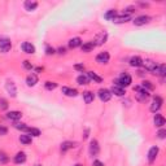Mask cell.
<instances>
[{"label": "cell", "instance_id": "cell-37", "mask_svg": "<svg viewBox=\"0 0 166 166\" xmlns=\"http://www.w3.org/2000/svg\"><path fill=\"white\" fill-rule=\"evenodd\" d=\"M44 86H46V88H47V90L52 91V90H55V88L57 87V83H55V82H46Z\"/></svg>", "mask_w": 166, "mask_h": 166}, {"label": "cell", "instance_id": "cell-23", "mask_svg": "<svg viewBox=\"0 0 166 166\" xmlns=\"http://www.w3.org/2000/svg\"><path fill=\"white\" fill-rule=\"evenodd\" d=\"M82 46V39L81 38H71L70 40H69V47L70 48H78V47H81Z\"/></svg>", "mask_w": 166, "mask_h": 166}, {"label": "cell", "instance_id": "cell-3", "mask_svg": "<svg viewBox=\"0 0 166 166\" xmlns=\"http://www.w3.org/2000/svg\"><path fill=\"white\" fill-rule=\"evenodd\" d=\"M12 48V42L8 38H0V52L7 53Z\"/></svg>", "mask_w": 166, "mask_h": 166}, {"label": "cell", "instance_id": "cell-29", "mask_svg": "<svg viewBox=\"0 0 166 166\" xmlns=\"http://www.w3.org/2000/svg\"><path fill=\"white\" fill-rule=\"evenodd\" d=\"M20 141L22 143V144H25V146H27V144H31L33 139H31V136H30V135L24 134V135H21V136H20Z\"/></svg>", "mask_w": 166, "mask_h": 166}, {"label": "cell", "instance_id": "cell-44", "mask_svg": "<svg viewBox=\"0 0 166 166\" xmlns=\"http://www.w3.org/2000/svg\"><path fill=\"white\" fill-rule=\"evenodd\" d=\"M57 51H59V53H60V55H64L65 52H66V49H65L64 47H60L59 49H57Z\"/></svg>", "mask_w": 166, "mask_h": 166}, {"label": "cell", "instance_id": "cell-28", "mask_svg": "<svg viewBox=\"0 0 166 166\" xmlns=\"http://www.w3.org/2000/svg\"><path fill=\"white\" fill-rule=\"evenodd\" d=\"M156 75H160V77H165L166 75V66L165 64H158L157 70H156Z\"/></svg>", "mask_w": 166, "mask_h": 166}, {"label": "cell", "instance_id": "cell-43", "mask_svg": "<svg viewBox=\"0 0 166 166\" xmlns=\"http://www.w3.org/2000/svg\"><path fill=\"white\" fill-rule=\"evenodd\" d=\"M93 166H104V164L101 161H99V160H95L93 161Z\"/></svg>", "mask_w": 166, "mask_h": 166}, {"label": "cell", "instance_id": "cell-30", "mask_svg": "<svg viewBox=\"0 0 166 166\" xmlns=\"http://www.w3.org/2000/svg\"><path fill=\"white\" fill-rule=\"evenodd\" d=\"M115 16H117V12H115L114 9H110V11H108V12L104 14V18L108 20V21H113Z\"/></svg>", "mask_w": 166, "mask_h": 166}, {"label": "cell", "instance_id": "cell-15", "mask_svg": "<svg viewBox=\"0 0 166 166\" xmlns=\"http://www.w3.org/2000/svg\"><path fill=\"white\" fill-rule=\"evenodd\" d=\"M153 122H155V125H156L157 127H164L165 123H166V121H165V118H164V115H162V114H158V113L155 114Z\"/></svg>", "mask_w": 166, "mask_h": 166}, {"label": "cell", "instance_id": "cell-33", "mask_svg": "<svg viewBox=\"0 0 166 166\" xmlns=\"http://www.w3.org/2000/svg\"><path fill=\"white\" fill-rule=\"evenodd\" d=\"M27 132L30 134V136H39L40 135V130L39 128H35V127H29L27 128Z\"/></svg>", "mask_w": 166, "mask_h": 166}, {"label": "cell", "instance_id": "cell-8", "mask_svg": "<svg viewBox=\"0 0 166 166\" xmlns=\"http://www.w3.org/2000/svg\"><path fill=\"white\" fill-rule=\"evenodd\" d=\"M5 88H7V91H8V93H9L12 97H16L17 96V87H16V83H14V82L7 81Z\"/></svg>", "mask_w": 166, "mask_h": 166}, {"label": "cell", "instance_id": "cell-35", "mask_svg": "<svg viewBox=\"0 0 166 166\" xmlns=\"http://www.w3.org/2000/svg\"><path fill=\"white\" fill-rule=\"evenodd\" d=\"M14 128H17V130H21V131H27V126L25 123H20V122H14Z\"/></svg>", "mask_w": 166, "mask_h": 166}, {"label": "cell", "instance_id": "cell-27", "mask_svg": "<svg viewBox=\"0 0 166 166\" xmlns=\"http://www.w3.org/2000/svg\"><path fill=\"white\" fill-rule=\"evenodd\" d=\"M24 7H25L26 11H34V9H37L38 3L37 2H31V0H27V2H25Z\"/></svg>", "mask_w": 166, "mask_h": 166}, {"label": "cell", "instance_id": "cell-39", "mask_svg": "<svg viewBox=\"0 0 166 166\" xmlns=\"http://www.w3.org/2000/svg\"><path fill=\"white\" fill-rule=\"evenodd\" d=\"M7 132H8V128H7L5 126H3V125H0V136L7 135Z\"/></svg>", "mask_w": 166, "mask_h": 166}, {"label": "cell", "instance_id": "cell-5", "mask_svg": "<svg viewBox=\"0 0 166 166\" xmlns=\"http://www.w3.org/2000/svg\"><path fill=\"white\" fill-rule=\"evenodd\" d=\"M143 66L146 68V70H148V71H150V73H156V70H157V66H158V64L157 62H155L153 60H149V59H147V60H143Z\"/></svg>", "mask_w": 166, "mask_h": 166}, {"label": "cell", "instance_id": "cell-40", "mask_svg": "<svg viewBox=\"0 0 166 166\" xmlns=\"http://www.w3.org/2000/svg\"><path fill=\"white\" fill-rule=\"evenodd\" d=\"M74 69L78 70V71H83L84 70V65L83 64H77V65H74Z\"/></svg>", "mask_w": 166, "mask_h": 166}, {"label": "cell", "instance_id": "cell-25", "mask_svg": "<svg viewBox=\"0 0 166 166\" xmlns=\"http://www.w3.org/2000/svg\"><path fill=\"white\" fill-rule=\"evenodd\" d=\"M74 147H75V143H73V141H64L61 144V152L65 153V152H68L69 149H73Z\"/></svg>", "mask_w": 166, "mask_h": 166}, {"label": "cell", "instance_id": "cell-20", "mask_svg": "<svg viewBox=\"0 0 166 166\" xmlns=\"http://www.w3.org/2000/svg\"><path fill=\"white\" fill-rule=\"evenodd\" d=\"M130 65L134 68H140V66H143V60L139 56H134L130 59Z\"/></svg>", "mask_w": 166, "mask_h": 166}, {"label": "cell", "instance_id": "cell-10", "mask_svg": "<svg viewBox=\"0 0 166 166\" xmlns=\"http://www.w3.org/2000/svg\"><path fill=\"white\" fill-rule=\"evenodd\" d=\"M158 152H160V148L158 147H152L148 150V162L149 164H153L156 157L158 156Z\"/></svg>", "mask_w": 166, "mask_h": 166}, {"label": "cell", "instance_id": "cell-6", "mask_svg": "<svg viewBox=\"0 0 166 166\" xmlns=\"http://www.w3.org/2000/svg\"><path fill=\"white\" fill-rule=\"evenodd\" d=\"M97 95H99V99L101 100V101L106 103V101H109L110 97H112V92L109 90H105V88H101L99 92H97Z\"/></svg>", "mask_w": 166, "mask_h": 166}, {"label": "cell", "instance_id": "cell-17", "mask_svg": "<svg viewBox=\"0 0 166 166\" xmlns=\"http://www.w3.org/2000/svg\"><path fill=\"white\" fill-rule=\"evenodd\" d=\"M96 47V44H95V42L93 40H91V42H87V43H83V44L81 46V48H82V52H91L93 48Z\"/></svg>", "mask_w": 166, "mask_h": 166}, {"label": "cell", "instance_id": "cell-46", "mask_svg": "<svg viewBox=\"0 0 166 166\" xmlns=\"http://www.w3.org/2000/svg\"><path fill=\"white\" fill-rule=\"evenodd\" d=\"M34 166H42V165H39V164H38V165H34Z\"/></svg>", "mask_w": 166, "mask_h": 166}, {"label": "cell", "instance_id": "cell-26", "mask_svg": "<svg viewBox=\"0 0 166 166\" xmlns=\"http://www.w3.org/2000/svg\"><path fill=\"white\" fill-rule=\"evenodd\" d=\"M87 77H88L90 81H93V82H96V83H101V82H103V78L99 77L96 73H93V71H88V73H87Z\"/></svg>", "mask_w": 166, "mask_h": 166}, {"label": "cell", "instance_id": "cell-12", "mask_svg": "<svg viewBox=\"0 0 166 166\" xmlns=\"http://www.w3.org/2000/svg\"><path fill=\"white\" fill-rule=\"evenodd\" d=\"M21 48H22V51L25 53H29V55H33L35 53V47L34 44H31V43H29V42H25L21 44Z\"/></svg>", "mask_w": 166, "mask_h": 166}, {"label": "cell", "instance_id": "cell-11", "mask_svg": "<svg viewBox=\"0 0 166 166\" xmlns=\"http://www.w3.org/2000/svg\"><path fill=\"white\" fill-rule=\"evenodd\" d=\"M109 59H110V56L108 52H100L97 56H96V62L99 64H108L109 62Z\"/></svg>", "mask_w": 166, "mask_h": 166}, {"label": "cell", "instance_id": "cell-9", "mask_svg": "<svg viewBox=\"0 0 166 166\" xmlns=\"http://www.w3.org/2000/svg\"><path fill=\"white\" fill-rule=\"evenodd\" d=\"M100 152V147H99V143L96 139H92L90 141V155L91 156H97Z\"/></svg>", "mask_w": 166, "mask_h": 166}, {"label": "cell", "instance_id": "cell-19", "mask_svg": "<svg viewBox=\"0 0 166 166\" xmlns=\"http://www.w3.org/2000/svg\"><path fill=\"white\" fill-rule=\"evenodd\" d=\"M130 17L128 14H121V16H115L114 17V20H113V22L114 24H125V22H127V21H130Z\"/></svg>", "mask_w": 166, "mask_h": 166}, {"label": "cell", "instance_id": "cell-4", "mask_svg": "<svg viewBox=\"0 0 166 166\" xmlns=\"http://www.w3.org/2000/svg\"><path fill=\"white\" fill-rule=\"evenodd\" d=\"M162 103H164V100L160 97V96H155L153 97V101L152 104H150V112H153V113H157L158 110L161 109V106H162Z\"/></svg>", "mask_w": 166, "mask_h": 166}, {"label": "cell", "instance_id": "cell-7", "mask_svg": "<svg viewBox=\"0 0 166 166\" xmlns=\"http://www.w3.org/2000/svg\"><path fill=\"white\" fill-rule=\"evenodd\" d=\"M150 21V18L148 16H146V14H143V16H138V17H135L134 18V25L135 26H143V25H147L148 22Z\"/></svg>", "mask_w": 166, "mask_h": 166}, {"label": "cell", "instance_id": "cell-2", "mask_svg": "<svg viewBox=\"0 0 166 166\" xmlns=\"http://www.w3.org/2000/svg\"><path fill=\"white\" fill-rule=\"evenodd\" d=\"M135 96L139 101H147L149 99V92L147 90H144L141 86H138V87L135 88Z\"/></svg>", "mask_w": 166, "mask_h": 166}, {"label": "cell", "instance_id": "cell-24", "mask_svg": "<svg viewBox=\"0 0 166 166\" xmlns=\"http://www.w3.org/2000/svg\"><path fill=\"white\" fill-rule=\"evenodd\" d=\"M93 99H95V95H93V92L91 91H86L83 92V100L86 104H91L93 101Z\"/></svg>", "mask_w": 166, "mask_h": 166}, {"label": "cell", "instance_id": "cell-22", "mask_svg": "<svg viewBox=\"0 0 166 166\" xmlns=\"http://www.w3.org/2000/svg\"><path fill=\"white\" fill-rule=\"evenodd\" d=\"M110 92H112V95H113V93H114V95H115V96H123V95H125V93H126L125 88H122V87H119V86H115V84H113V87H112Z\"/></svg>", "mask_w": 166, "mask_h": 166}, {"label": "cell", "instance_id": "cell-13", "mask_svg": "<svg viewBox=\"0 0 166 166\" xmlns=\"http://www.w3.org/2000/svg\"><path fill=\"white\" fill-rule=\"evenodd\" d=\"M26 83H27L29 87H34V86L38 83V75L35 74V73L29 74L27 78H26Z\"/></svg>", "mask_w": 166, "mask_h": 166}, {"label": "cell", "instance_id": "cell-1", "mask_svg": "<svg viewBox=\"0 0 166 166\" xmlns=\"http://www.w3.org/2000/svg\"><path fill=\"white\" fill-rule=\"evenodd\" d=\"M131 82H132L131 75L127 74V73H122V74L118 77L117 81L114 82V84H115V86H119V87H122V88H125V87H128V86L131 84Z\"/></svg>", "mask_w": 166, "mask_h": 166}, {"label": "cell", "instance_id": "cell-31", "mask_svg": "<svg viewBox=\"0 0 166 166\" xmlns=\"http://www.w3.org/2000/svg\"><path fill=\"white\" fill-rule=\"evenodd\" d=\"M141 87H143L144 90H147V91L149 92V91H153L155 86L152 84V82H149V81H143V83H141Z\"/></svg>", "mask_w": 166, "mask_h": 166}, {"label": "cell", "instance_id": "cell-21", "mask_svg": "<svg viewBox=\"0 0 166 166\" xmlns=\"http://www.w3.org/2000/svg\"><path fill=\"white\" fill-rule=\"evenodd\" d=\"M26 153L25 152H18L16 156H14V158H13V161H14V164H24L25 161H26Z\"/></svg>", "mask_w": 166, "mask_h": 166}, {"label": "cell", "instance_id": "cell-36", "mask_svg": "<svg viewBox=\"0 0 166 166\" xmlns=\"http://www.w3.org/2000/svg\"><path fill=\"white\" fill-rule=\"evenodd\" d=\"M8 109V101H7L5 99H0V110H5Z\"/></svg>", "mask_w": 166, "mask_h": 166}, {"label": "cell", "instance_id": "cell-14", "mask_svg": "<svg viewBox=\"0 0 166 166\" xmlns=\"http://www.w3.org/2000/svg\"><path fill=\"white\" fill-rule=\"evenodd\" d=\"M21 117H22V113L18 112V110H11V112L7 113V118L11 119V121H16L17 122Z\"/></svg>", "mask_w": 166, "mask_h": 166}, {"label": "cell", "instance_id": "cell-41", "mask_svg": "<svg viewBox=\"0 0 166 166\" xmlns=\"http://www.w3.org/2000/svg\"><path fill=\"white\" fill-rule=\"evenodd\" d=\"M46 52H47V55H55L56 53V49L55 48H51V47H47Z\"/></svg>", "mask_w": 166, "mask_h": 166}, {"label": "cell", "instance_id": "cell-16", "mask_svg": "<svg viewBox=\"0 0 166 166\" xmlns=\"http://www.w3.org/2000/svg\"><path fill=\"white\" fill-rule=\"evenodd\" d=\"M106 39H108V34H106L105 31H103V33H100V34L97 35L96 39L93 40V42H95L96 46H101V44H104V43L106 42Z\"/></svg>", "mask_w": 166, "mask_h": 166}, {"label": "cell", "instance_id": "cell-32", "mask_svg": "<svg viewBox=\"0 0 166 166\" xmlns=\"http://www.w3.org/2000/svg\"><path fill=\"white\" fill-rule=\"evenodd\" d=\"M77 82H78V84H88V82H90V79H88V77L87 75H79L78 78H77Z\"/></svg>", "mask_w": 166, "mask_h": 166}, {"label": "cell", "instance_id": "cell-38", "mask_svg": "<svg viewBox=\"0 0 166 166\" xmlns=\"http://www.w3.org/2000/svg\"><path fill=\"white\" fill-rule=\"evenodd\" d=\"M157 136H158L160 139H165V138H166V130H165V128H161L160 131L157 132Z\"/></svg>", "mask_w": 166, "mask_h": 166}, {"label": "cell", "instance_id": "cell-18", "mask_svg": "<svg viewBox=\"0 0 166 166\" xmlns=\"http://www.w3.org/2000/svg\"><path fill=\"white\" fill-rule=\"evenodd\" d=\"M62 93L64 95H66L69 97H75L78 95V91L75 88H71V87H62Z\"/></svg>", "mask_w": 166, "mask_h": 166}, {"label": "cell", "instance_id": "cell-34", "mask_svg": "<svg viewBox=\"0 0 166 166\" xmlns=\"http://www.w3.org/2000/svg\"><path fill=\"white\" fill-rule=\"evenodd\" d=\"M8 161H9L8 155L5 152H3V150H0V164H7Z\"/></svg>", "mask_w": 166, "mask_h": 166}, {"label": "cell", "instance_id": "cell-45", "mask_svg": "<svg viewBox=\"0 0 166 166\" xmlns=\"http://www.w3.org/2000/svg\"><path fill=\"white\" fill-rule=\"evenodd\" d=\"M74 166H83V165H81V164H77V165H74Z\"/></svg>", "mask_w": 166, "mask_h": 166}, {"label": "cell", "instance_id": "cell-42", "mask_svg": "<svg viewBox=\"0 0 166 166\" xmlns=\"http://www.w3.org/2000/svg\"><path fill=\"white\" fill-rule=\"evenodd\" d=\"M24 66H25L26 69H29V70H31V69H33V65L30 64V61H27V60L24 61Z\"/></svg>", "mask_w": 166, "mask_h": 166}]
</instances>
